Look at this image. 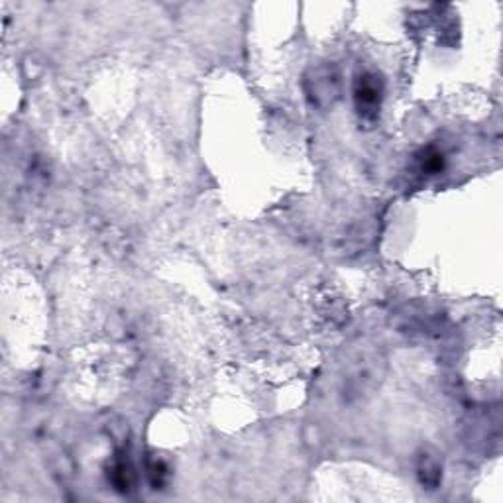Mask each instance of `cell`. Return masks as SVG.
Returning <instances> with one entry per match:
<instances>
[{
  "instance_id": "6da1fadb",
  "label": "cell",
  "mask_w": 503,
  "mask_h": 503,
  "mask_svg": "<svg viewBox=\"0 0 503 503\" xmlns=\"http://www.w3.org/2000/svg\"><path fill=\"white\" fill-rule=\"evenodd\" d=\"M307 96L316 106L333 104L341 94V75L333 65H321L313 69L305 79Z\"/></svg>"
},
{
  "instance_id": "8992f818",
  "label": "cell",
  "mask_w": 503,
  "mask_h": 503,
  "mask_svg": "<svg viewBox=\"0 0 503 503\" xmlns=\"http://www.w3.org/2000/svg\"><path fill=\"white\" fill-rule=\"evenodd\" d=\"M148 477L155 486V490L165 486V482H167V466L162 460H150L148 462Z\"/></svg>"
},
{
  "instance_id": "277c9868",
  "label": "cell",
  "mask_w": 503,
  "mask_h": 503,
  "mask_svg": "<svg viewBox=\"0 0 503 503\" xmlns=\"http://www.w3.org/2000/svg\"><path fill=\"white\" fill-rule=\"evenodd\" d=\"M419 477H421V484L426 486L429 490H435L441 482V464L436 460L435 456L431 454H423L421 460H419Z\"/></svg>"
},
{
  "instance_id": "7a4b0ae2",
  "label": "cell",
  "mask_w": 503,
  "mask_h": 503,
  "mask_svg": "<svg viewBox=\"0 0 503 503\" xmlns=\"http://www.w3.org/2000/svg\"><path fill=\"white\" fill-rule=\"evenodd\" d=\"M382 93H384V85H382V79L377 77L375 73L360 75L356 89H354V99H356L360 116H364L366 120H374L377 116Z\"/></svg>"
},
{
  "instance_id": "5b68a950",
  "label": "cell",
  "mask_w": 503,
  "mask_h": 503,
  "mask_svg": "<svg viewBox=\"0 0 503 503\" xmlns=\"http://www.w3.org/2000/svg\"><path fill=\"white\" fill-rule=\"evenodd\" d=\"M419 162H421V171H425L429 175H435L444 167L443 154L435 148H426L425 152L419 155Z\"/></svg>"
},
{
  "instance_id": "3957f363",
  "label": "cell",
  "mask_w": 503,
  "mask_h": 503,
  "mask_svg": "<svg viewBox=\"0 0 503 503\" xmlns=\"http://www.w3.org/2000/svg\"><path fill=\"white\" fill-rule=\"evenodd\" d=\"M111 477L112 486L116 487L118 492H130L132 490V484H134V472H132V466L126 458H116V462L112 464L111 468Z\"/></svg>"
}]
</instances>
